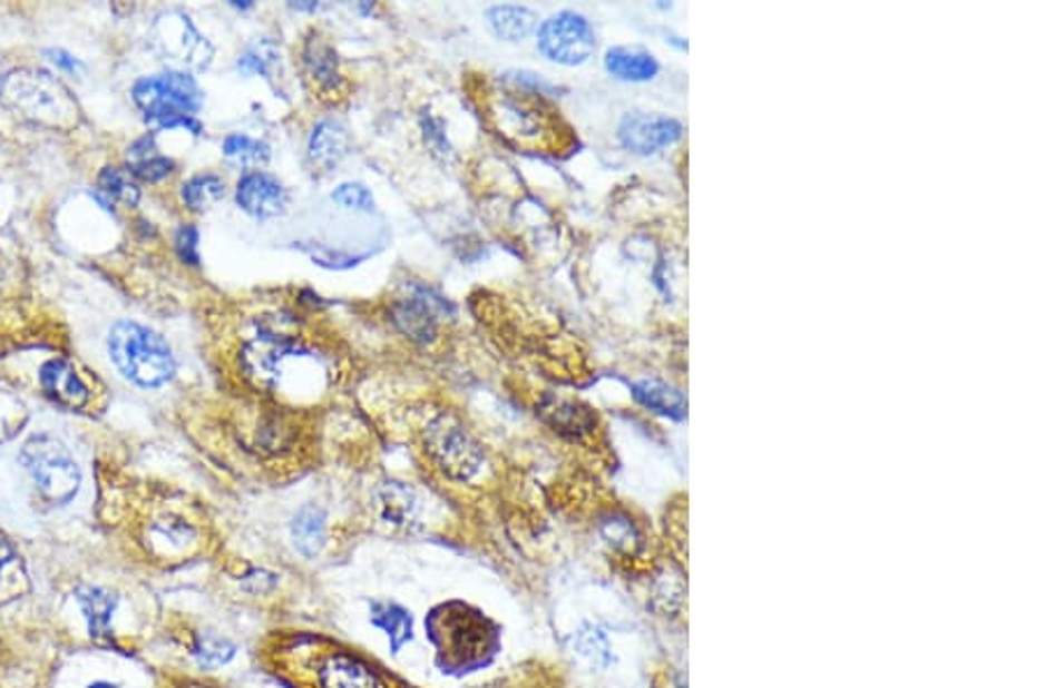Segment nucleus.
I'll list each match as a JSON object with an SVG mask.
<instances>
[{
    "mask_svg": "<svg viewBox=\"0 0 1044 688\" xmlns=\"http://www.w3.org/2000/svg\"><path fill=\"white\" fill-rule=\"evenodd\" d=\"M281 323L284 318H279V325H258V330L244 341L240 353L244 376L272 392L286 387L293 366L306 371V362H321L312 343L297 332L281 327ZM309 374H314V371H309Z\"/></svg>",
    "mask_w": 1044,
    "mask_h": 688,
    "instance_id": "1",
    "label": "nucleus"
},
{
    "mask_svg": "<svg viewBox=\"0 0 1044 688\" xmlns=\"http://www.w3.org/2000/svg\"><path fill=\"white\" fill-rule=\"evenodd\" d=\"M0 100L23 119L51 128H72L79 107L66 83L45 70H12L0 81Z\"/></svg>",
    "mask_w": 1044,
    "mask_h": 688,
    "instance_id": "2",
    "label": "nucleus"
},
{
    "mask_svg": "<svg viewBox=\"0 0 1044 688\" xmlns=\"http://www.w3.org/2000/svg\"><path fill=\"white\" fill-rule=\"evenodd\" d=\"M109 357L139 387H160L175 376V357L165 338L149 327L121 321L109 332Z\"/></svg>",
    "mask_w": 1044,
    "mask_h": 688,
    "instance_id": "3",
    "label": "nucleus"
},
{
    "mask_svg": "<svg viewBox=\"0 0 1044 688\" xmlns=\"http://www.w3.org/2000/svg\"><path fill=\"white\" fill-rule=\"evenodd\" d=\"M19 459L47 503L66 505L77 497L81 486V469L61 441L49 434H38L26 441Z\"/></svg>",
    "mask_w": 1044,
    "mask_h": 688,
    "instance_id": "4",
    "label": "nucleus"
},
{
    "mask_svg": "<svg viewBox=\"0 0 1044 688\" xmlns=\"http://www.w3.org/2000/svg\"><path fill=\"white\" fill-rule=\"evenodd\" d=\"M133 100L145 111L147 121H156L158 128H170L203 107V91L191 75L167 70L139 79L133 86Z\"/></svg>",
    "mask_w": 1044,
    "mask_h": 688,
    "instance_id": "5",
    "label": "nucleus"
},
{
    "mask_svg": "<svg viewBox=\"0 0 1044 688\" xmlns=\"http://www.w3.org/2000/svg\"><path fill=\"white\" fill-rule=\"evenodd\" d=\"M422 443L432 462L453 480H471L484 466L481 445L450 413H439L428 422Z\"/></svg>",
    "mask_w": 1044,
    "mask_h": 688,
    "instance_id": "6",
    "label": "nucleus"
},
{
    "mask_svg": "<svg viewBox=\"0 0 1044 688\" xmlns=\"http://www.w3.org/2000/svg\"><path fill=\"white\" fill-rule=\"evenodd\" d=\"M536 47L553 63L583 66L597 49V36L583 14L564 10L539 26Z\"/></svg>",
    "mask_w": 1044,
    "mask_h": 688,
    "instance_id": "7",
    "label": "nucleus"
},
{
    "mask_svg": "<svg viewBox=\"0 0 1044 688\" xmlns=\"http://www.w3.org/2000/svg\"><path fill=\"white\" fill-rule=\"evenodd\" d=\"M149 40L160 59L193 70L207 68L214 56L212 45L195 31L191 19L177 10L156 17L149 31Z\"/></svg>",
    "mask_w": 1044,
    "mask_h": 688,
    "instance_id": "8",
    "label": "nucleus"
},
{
    "mask_svg": "<svg viewBox=\"0 0 1044 688\" xmlns=\"http://www.w3.org/2000/svg\"><path fill=\"white\" fill-rule=\"evenodd\" d=\"M300 68L306 83L312 86L314 94H319V98L334 100L347 94L349 83L342 72L340 53H336L332 42L321 31H316V28H312L302 40Z\"/></svg>",
    "mask_w": 1044,
    "mask_h": 688,
    "instance_id": "9",
    "label": "nucleus"
},
{
    "mask_svg": "<svg viewBox=\"0 0 1044 688\" xmlns=\"http://www.w3.org/2000/svg\"><path fill=\"white\" fill-rule=\"evenodd\" d=\"M448 311L446 299L430 288H413L390 304V321L409 341L428 346L439 336V321Z\"/></svg>",
    "mask_w": 1044,
    "mask_h": 688,
    "instance_id": "10",
    "label": "nucleus"
},
{
    "mask_svg": "<svg viewBox=\"0 0 1044 688\" xmlns=\"http://www.w3.org/2000/svg\"><path fill=\"white\" fill-rule=\"evenodd\" d=\"M683 137V124L662 114H630L617 128V139L636 156H653Z\"/></svg>",
    "mask_w": 1044,
    "mask_h": 688,
    "instance_id": "11",
    "label": "nucleus"
},
{
    "mask_svg": "<svg viewBox=\"0 0 1044 688\" xmlns=\"http://www.w3.org/2000/svg\"><path fill=\"white\" fill-rule=\"evenodd\" d=\"M237 205L253 218H274L289 207V193L267 171H246L237 184Z\"/></svg>",
    "mask_w": 1044,
    "mask_h": 688,
    "instance_id": "12",
    "label": "nucleus"
},
{
    "mask_svg": "<svg viewBox=\"0 0 1044 688\" xmlns=\"http://www.w3.org/2000/svg\"><path fill=\"white\" fill-rule=\"evenodd\" d=\"M40 385L49 399L66 409H81L89 401V387L68 360H49L40 368Z\"/></svg>",
    "mask_w": 1044,
    "mask_h": 688,
    "instance_id": "13",
    "label": "nucleus"
},
{
    "mask_svg": "<svg viewBox=\"0 0 1044 688\" xmlns=\"http://www.w3.org/2000/svg\"><path fill=\"white\" fill-rule=\"evenodd\" d=\"M321 688H383L377 672L349 653H330L319 666Z\"/></svg>",
    "mask_w": 1044,
    "mask_h": 688,
    "instance_id": "14",
    "label": "nucleus"
},
{
    "mask_svg": "<svg viewBox=\"0 0 1044 688\" xmlns=\"http://www.w3.org/2000/svg\"><path fill=\"white\" fill-rule=\"evenodd\" d=\"M306 151L314 167L328 171L340 165L342 158L349 154V130L342 121L323 119L314 126L312 135H309Z\"/></svg>",
    "mask_w": 1044,
    "mask_h": 688,
    "instance_id": "15",
    "label": "nucleus"
},
{
    "mask_svg": "<svg viewBox=\"0 0 1044 688\" xmlns=\"http://www.w3.org/2000/svg\"><path fill=\"white\" fill-rule=\"evenodd\" d=\"M608 75L623 81H651L660 72V61L638 47H611L604 56Z\"/></svg>",
    "mask_w": 1044,
    "mask_h": 688,
    "instance_id": "16",
    "label": "nucleus"
},
{
    "mask_svg": "<svg viewBox=\"0 0 1044 688\" xmlns=\"http://www.w3.org/2000/svg\"><path fill=\"white\" fill-rule=\"evenodd\" d=\"M632 394L638 404L657 415L683 420L687 415V399L675 387L660 381H638L632 385Z\"/></svg>",
    "mask_w": 1044,
    "mask_h": 688,
    "instance_id": "17",
    "label": "nucleus"
},
{
    "mask_svg": "<svg viewBox=\"0 0 1044 688\" xmlns=\"http://www.w3.org/2000/svg\"><path fill=\"white\" fill-rule=\"evenodd\" d=\"M75 598L81 608L84 619H87L91 638L100 640L109 636V623L117 610V596L103 587H79Z\"/></svg>",
    "mask_w": 1044,
    "mask_h": 688,
    "instance_id": "18",
    "label": "nucleus"
},
{
    "mask_svg": "<svg viewBox=\"0 0 1044 688\" xmlns=\"http://www.w3.org/2000/svg\"><path fill=\"white\" fill-rule=\"evenodd\" d=\"M128 167H130L128 169L130 175H135L137 179L149 181V184H158V181H163V179H167L173 175L175 163L167 156H160L158 149H156L154 135H147L143 139H137L135 145L130 147Z\"/></svg>",
    "mask_w": 1044,
    "mask_h": 688,
    "instance_id": "19",
    "label": "nucleus"
},
{
    "mask_svg": "<svg viewBox=\"0 0 1044 688\" xmlns=\"http://www.w3.org/2000/svg\"><path fill=\"white\" fill-rule=\"evenodd\" d=\"M325 520L328 518H325L323 508H319L314 503H309V505L297 510V514L291 522V535H293V542H295V548H297L300 554L316 557L323 550L325 529H328Z\"/></svg>",
    "mask_w": 1044,
    "mask_h": 688,
    "instance_id": "20",
    "label": "nucleus"
},
{
    "mask_svg": "<svg viewBox=\"0 0 1044 688\" xmlns=\"http://www.w3.org/2000/svg\"><path fill=\"white\" fill-rule=\"evenodd\" d=\"M370 612H372L370 617L372 626L383 630L392 653H398L413 638L411 615L402 606L388 603V600H374V603L370 606Z\"/></svg>",
    "mask_w": 1044,
    "mask_h": 688,
    "instance_id": "21",
    "label": "nucleus"
},
{
    "mask_svg": "<svg viewBox=\"0 0 1044 688\" xmlns=\"http://www.w3.org/2000/svg\"><path fill=\"white\" fill-rule=\"evenodd\" d=\"M488 26L499 40L523 42L536 26V14L523 6H497L488 10Z\"/></svg>",
    "mask_w": 1044,
    "mask_h": 688,
    "instance_id": "22",
    "label": "nucleus"
},
{
    "mask_svg": "<svg viewBox=\"0 0 1044 688\" xmlns=\"http://www.w3.org/2000/svg\"><path fill=\"white\" fill-rule=\"evenodd\" d=\"M381 520L394 527H404L416 518V497L402 482H386L377 492Z\"/></svg>",
    "mask_w": 1044,
    "mask_h": 688,
    "instance_id": "23",
    "label": "nucleus"
},
{
    "mask_svg": "<svg viewBox=\"0 0 1044 688\" xmlns=\"http://www.w3.org/2000/svg\"><path fill=\"white\" fill-rule=\"evenodd\" d=\"M98 199L105 207L121 203L124 207H135L139 203V188L130 171L121 167H105L98 177Z\"/></svg>",
    "mask_w": 1044,
    "mask_h": 688,
    "instance_id": "24",
    "label": "nucleus"
},
{
    "mask_svg": "<svg viewBox=\"0 0 1044 688\" xmlns=\"http://www.w3.org/2000/svg\"><path fill=\"white\" fill-rule=\"evenodd\" d=\"M225 195V184L221 177L205 171V175H195L182 186V199L191 212H205Z\"/></svg>",
    "mask_w": 1044,
    "mask_h": 688,
    "instance_id": "25",
    "label": "nucleus"
},
{
    "mask_svg": "<svg viewBox=\"0 0 1044 688\" xmlns=\"http://www.w3.org/2000/svg\"><path fill=\"white\" fill-rule=\"evenodd\" d=\"M223 156L242 167L265 165L270 158V147L265 141L253 139L248 135H228L223 141Z\"/></svg>",
    "mask_w": 1044,
    "mask_h": 688,
    "instance_id": "26",
    "label": "nucleus"
},
{
    "mask_svg": "<svg viewBox=\"0 0 1044 688\" xmlns=\"http://www.w3.org/2000/svg\"><path fill=\"white\" fill-rule=\"evenodd\" d=\"M237 68L246 75L272 77V72L279 68V49L270 40H258L240 56Z\"/></svg>",
    "mask_w": 1044,
    "mask_h": 688,
    "instance_id": "27",
    "label": "nucleus"
},
{
    "mask_svg": "<svg viewBox=\"0 0 1044 688\" xmlns=\"http://www.w3.org/2000/svg\"><path fill=\"white\" fill-rule=\"evenodd\" d=\"M193 656L197 658V664L205 666V668H218V666H225L231 661V658L235 656V645L228 642V640H223V638H214V636H201L193 647Z\"/></svg>",
    "mask_w": 1044,
    "mask_h": 688,
    "instance_id": "28",
    "label": "nucleus"
},
{
    "mask_svg": "<svg viewBox=\"0 0 1044 688\" xmlns=\"http://www.w3.org/2000/svg\"><path fill=\"white\" fill-rule=\"evenodd\" d=\"M332 199L336 205H342L344 209H355V212H367L370 214L374 209V197L370 188L362 184H342L336 186L332 193Z\"/></svg>",
    "mask_w": 1044,
    "mask_h": 688,
    "instance_id": "29",
    "label": "nucleus"
},
{
    "mask_svg": "<svg viewBox=\"0 0 1044 688\" xmlns=\"http://www.w3.org/2000/svg\"><path fill=\"white\" fill-rule=\"evenodd\" d=\"M546 417L557 429H572V432H578L580 426H587L592 422V417L576 404H562V401H557L553 409L546 411Z\"/></svg>",
    "mask_w": 1044,
    "mask_h": 688,
    "instance_id": "30",
    "label": "nucleus"
},
{
    "mask_svg": "<svg viewBox=\"0 0 1044 688\" xmlns=\"http://www.w3.org/2000/svg\"><path fill=\"white\" fill-rule=\"evenodd\" d=\"M578 649H580L583 656L589 658L592 664H602V666L608 664V642L595 628L580 630V633H578Z\"/></svg>",
    "mask_w": 1044,
    "mask_h": 688,
    "instance_id": "31",
    "label": "nucleus"
},
{
    "mask_svg": "<svg viewBox=\"0 0 1044 688\" xmlns=\"http://www.w3.org/2000/svg\"><path fill=\"white\" fill-rule=\"evenodd\" d=\"M175 246H177V253L182 261L186 265H197L201 263V255H197V227L186 223L177 229V237H175Z\"/></svg>",
    "mask_w": 1044,
    "mask_h": 688,
    "instance_id": "32",
    "label": "nucleus"
},
{
    "mask_svg": "<svg viewBox=\"0 0 1044 688\" xmlns=\"http://www.w3.org/2000/svg\"><path fill=\"white\" fill-rule=\"evenodd\" d=\"M422 130H426L428 145L435 149V154H448V141L443 135V124L435 117H422Z\"/></svg>",
    "mask_w": 1044,
    "mask_h": 688,
    "instance_id": "33",
    "label": "nucleus"
},
{
    "mask_svg": "<svg viewBox=\"0 0 1044 688\" xmlns=\"http://www.w3.org/2000/svg\"><path fill=\"white\" fill-rule=\"evenodd\" d=\"M158 531L173 542H186L193 535V529L182 520H165L158 524Z\"/></svg>",
    "mask_w": 1044,
    "mask_h": 688,
    "instance_id": "34",
    "label": "nucleus"
},
{
    "mask_svg": "<svg viewBox=\"0 0 1044 688\" xmlns=\"http://www.w3.org/2000/svg\"><path fill=\"white\" fill-rule=\"evenodd\" d=\"M47 56H49V61H51V63H56V66H59V68L68 70V72H75V70H79V63L72 59L70 53H66V51H61V49H56V51H47Z\"/></svg>",
    "mask_w": 1044,
    "mask_h": 688,
    "instance_id": "35",
    "label": "nucleus"
},
{
    "mask_svg": "<svg viewBox=\"0 0 1044 688\" xmlns=\"http://www.w3.org/2000/svg\"><path fill=\"white\" fill-rule=\"evenodd\" d=\"M14 561V550L10 548V544L6 540H0V576H3L6 568Z\"/></svg>",
    "mask_w": 1044,
    "mask_h": 688,
    "instance_id": "36",
    "label": "nucleus"
},
{
    "mask_svg": "<svg viewBox=\"0 0 1044 688\" xmlns=\"http://www.w3.org/2000/svg\"><path fill=\"white\" fill-rule=\"evenodd\" d=\"M87 688H119V686L107 681V679H96V681H91Z\"/></svg>",
    "mask_w": 1044,
    "mask_h": 688,
    "instance_id": "37",
    "label": "nucleus"
}]
</instances>
